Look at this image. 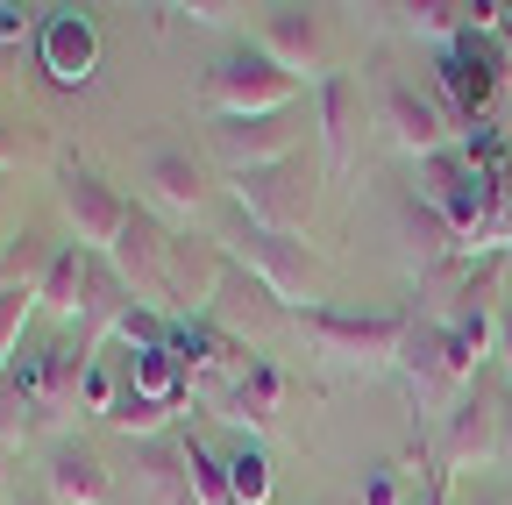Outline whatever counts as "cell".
<instances>
[{"label": "cell", "mask_w": 512, "mask_h": 505, "mask_svg": "<svg viewBox=\"0 0 512 505\" xmlns=\"http://www.w3.org/2000/svg\"><path fill=\"white\" fill-rule=\"evenodd\" d=\"M299 342L313 363L328 370H349V377H384L399 370L406 356V335H413V313H349V306H313L299 313Z\"/></svg>", "instance_id": "cell-1"}, {"label": "cell", "mask_w": 512, "mask_h": 505, "mask_svg": "<svg viewBox=\"0 0 512 505\" xmlns=\"http://www.w3.org/2000/svg\"><path fill=\"white\" fill-rule=\"evenodd\" d=\"M228 257H235L249 278H264V285H271V299H278L285 313L335 306V299H328V264H320L313 249H306V235H271V228L242 221V228L228 235Z\"/></svg>", "instance_id": "cell-2"}, {"label": "cell", "mask_w": 512, "mask_h": 505, "mask_svg": "<svg viewBox=\"0 0 512 505\" xmlns=\"http://www.w3.org/2000/svg\"><path fill=\"white\" fill-rule=\"evenodd\" d=\"M399 385L413 399V420H427V427H441L456 413V399L477 385V363L448 342V328L427 321L420 306H413V335H406V356H399Z\"/></svg>", "instance_id": "cell-3"}, {"label": "cell", "mask_w": 512, "mask_h": 505, "mask_svg": "<svg viewBox=\"0 0 512 505\" xmlns=\"http://www.w3.org/2000/svg\"><path fill=\"white\" fill-rule=\"evenodd\" d=\"M370 121L384 129V143H392V150H406V157H420V164L463 143L456 114H448L434 93H420L413 79L384 72V65H377V79H370Z\"/></svg>", "instance_id": "cell-4"}, {"label": "cell", "mask_w": 512, "mask_h": 505, "mask_svg": "<svg viewBox=\"0 0 512 505\" xmlns=\"http://www.w3.org/2000/svg\"><path fill=\"white\" fill-rule=\"evenodd\" d=\"M200 100H207L214 121H264V114H285V107L299 100V79H292L285 65H271V57L249 43V50H228L221 65L207 72Z\"/></svg>", "instance_id": "cell-5"}, {"label": "cell", "mask_w": 512, "mask_h": 505, "mask_svg": "<svg viewBox=\"0 0 512 505\" xmlns=\"http://www.w3.org/2000/svg\"><path fill=\"white\" fill-rule=\"evenodd\" d=\"M420 200H427L448 228H456L463 242H470V235L491 221V207H498V171L456 143V150H441V157L420 164Z\"/></svg>", "instance_id": "cell-6"}, {"label": "cell", "mask_w": 512, "mask_h": 505, "mask_svg": "<svg viewBox=\"0 0 512 505\" xmlns=\"http://www.w3.org/2000/svg\"><path fill=\"white\" fill-rule=\"evenodd\" d=\"M86 363L79 342L64 335L50 349H36L29 363H15V377L29 385V406H36V434H57V441H72V420L86 413Z\"/></svg>", "instance_id": "cell-7"}, {"label": "cell", "mask_w": 512, "mask_h": 505, "mask_svg": "<svg viewBox=\"0 0 512 505\" xmlns=\"http://www.w3.org/2000/svg\"><path fill=\"white\" fill-rule=\"evenodd\" d=\"M107 264L114 278L128 285V299H136L143 313H157V321H178V306H171V228L136 207V221H128V235L107 249Z\"/></svg>", "instance_id": "cell-8"}, {"label": "cell", "mask_w": 512, "mask_h": 505, "mask_svg": "<svg viewBox=\"0 0 512 505\" xmlns=\"http://www.w3.org/2000/svg\"><path fill=\"white\" fill-rule=\"evenodd\" d=\"M57 214H64V228H72V242L93 249V257H107V249L128 235V221H136V207L86 164H57Z\"/></svg>", "instance_id": "cell-9"}, {"label": "cell", "mask_w": 512, "mask_h": 505, "mask_svg": "<svg viewBox=\"0 0 512 505\" xmlns=\"http://www.w3.org/2000/svg\"><path fill=\"white\" fill-rule=\"evenodd\" d=\"M136 185H143L150 214H157L171 235H178V228H192V221L207 214V200H214V185H207L200 157L178 150V143H150V150L136 157Z\"/></svg>", "instance_id": "cell-10"}, {"label": "cell", "mask_w": 512, "mask_h": 505, "mask_svg": "<svg viewBox=\"0 0 512 505\" xmlns=\"http://www.w3.org/2000/svg\"><path fill=\"white\" fill-rule=\"evenodd\" d=\"M228 193H235L242 221L271 228V235H306V228H313V178H306L299 164L242 171V178H228Z\"/></svg>", "instance_id": "cell-11"}, {"label": "cell", "mask_w": 512, "mask_h": 505, "mask_svg": "<svg viewBox=\"0 0 512 505\" xmlns=\"http://www.w3.org/2000/svg\"><path fill=\"white\" fill-rule=\"evenodd\" d=\"M363 121H370V100L349 72H328L313 86V129H320V178H349L356 171V150H363Z\"/></svg>", "instance_id": "cell-12"}, {"label": "cell", "mask_w": 512, "mask_h": 505, "mask_svg": "<svg viewBox=\"0 0 512 505\" xmlns=\"http://www.w3.org/2000/svg\"><path fill=\"white\" fill-rule=\"evenodd\" d=\"M200 321H214L221 335H235L242 349H256V356H264V342H271L285 321H299V313H285V306L271 299V285H264V278H249V271L228 257V271H221V292H214V306L200 313Z\"/></svg>", "instance_id": "cell-13"}, {"label": "cell", "mask_w": 512, "mask_h": 505, "mask_svg": "<svg viewBox=\"0 0 512 505\" xmlns=\"http://www.w3.org/2000/svg\"><path fill=\"white\" fill-rule=\"evenodd\" d=\"M434 463L456 477V470H491L498 463V392L491 385H470L463 399H456V413H448L441 427H434Z\"/></svg>", "instance_id": "cell-14"}, {"label": "cell", "mask_w": 512, "mask_h": 505, "mask_svg": "<svg viewBox=\"0 0 512 505\" xmlns=\"http://www.w3.org/2000/svg\"><path fill=\"white\" fill-rule=\"evenodd\" d=\"M121 505H200L185 470V434H157V441H128V470H121Z\"/></svg>", "instance_id": "cell-15"}, {"label": "cell", "mask_w": 512, "mask_h": 505, "mask_svg": "<svg viewBox=\"0 0 512 505\" xmlns=\"http://www.w3.org/2000/svg\"><path fill=\"white\" fill-rule=\"evenodd\" d=\"M171 349L185 356V377H192V399L207 413L221 406V392L256 363V349H242L235 335H221L214 321H171Z\"/></svg>", "instance_id": "cell-16"}, {"label": "cell", "mask_w": 512, "mask_h": 505, "mask_svg": "<svg viewBox=\"0 0 512 505\" xmlns=\"http://www.w3.org/2000/svg\"><path fill=\"white\" fill-rule=\"evenodd\" d=\"M256 50H264L271 65H285L299 86H306V72L328 79V57H335L328 15H320V8H299V0H285V8H264V36H256Z\"/></svg>", "instance_id": "cell-17"}, {"label": "cell", "mask_w": 512, "mask_h": 505, "mask_svg": "<svg viewBox=\"0 0 512 505\" xmlns=\"http://www.w3.org/2000/svg\"><path fill=\"white\" fill-rule=\"evenodd\" d=\"M392 221H399V257H406V278H413V285H434L448 264L463 257V235L448 228L420 193H399V200H392Z\"/></svg>", "instance_id": "cell-18"}, {"label": "cell", "mask_w": 512, "mask_h": 505, "mask_svg": "<svg viewBox=\"0 0 512 505\" xmlns=\"http://www.w3.org/2000/svg\"><path fill=\"white\" fill-rule=\"evenodd\" d=\"M299 150V121L292 114H264V121H214V157L228 164V178L242 171H271V164H292Z\"/></svg>", "instance_id": "cell-19"}, {"label": "cell", "mask_w": 512, "mask_h": 505, "mask_svg": "<svg viewBox=\"0 0 512 505\" xmlns=\"http://www.w3.org/2000/svg\"><path fill=\"white\" fill-rule=\"evenodd\" d=\"M43 498H50V505H121V484H114V470L100 463L93 441H50Z\"/></svg>", "instance_id": "cell-20"}, {"label": "cell", "mask_w": 512, "mask_h": 505, "mask_svg": "<svg viewBox=\"0 0 512 505\" xmlns=\"http://www.w3.org/2000/svg\"><path fill=\"white\" fill-rule=\"evenodd\" d=\"M36 57H43V72H50L57 86H86L93 65H100V36H93V22H86L79 8H43V22H36Z\"/></svg>", "instance_id": "cell-21"}, {"label": "cell", "mask_w": 512, "mask_h": 505, "mask_svg": "<svg viewBox=\"0 0 512 505\" xmlns=\"http://www.w3.org/2000/svg\"><path fill=\"white\" fill-rule=\"evenodd\" d=\"M278 406H285V370L271 363V356H256L235 385L221 392V406H214V420H228L242 441H264L271 427H278Z\"/></svg>", "instance_id": "cell-22"}, {"label": "cell", "mask_w": 512, "mask_h": 505, "mask_svg": "<svg viewBox=\"0 0 512 505\" xmlns=\"http://www.w3.org/2000/svg\"><path fill=\"white\" fill-rule=\"evenodd\" d=\"M86 292H93V249H79V242L50 249V264L36 271V299L57 313L64 328H79V313H86Z\"/></svg>", "instance_id": "cell-23"}, {"label": "cell", "mask_w": 512, "mask_h": 505, "mask_svg": "<svg viewBox=\"0 0 512 505\" xmlns=\"http://www.w3.org/2000/svg\"><path fill=\"white\" fill-rule=\"evenodd\" d=\"M128 385H136L143 399H157V406H185L192 399V377H185V356L171 349V321H164V335L157 342H143L136 356H128Z\"/></svg>", "instance_id": "cell-24"}, {"label": "cell", "mask_w": 512, "mask_h": 505, "mask_svg": "<svg viewBox=\"0 0 512 505\" xmlns=\"http://www.w3.org/2000/svg\"><path fill=\"white\" fill-rule=\"evenodd\" d=\"M57 150H50V129L36 114H15V107H0V178L8 171H43Z\"/></svg>", "instance_id": "cell-25"}, {"label": "cell", "mask_w": 512, "mask_h": 505, "mask_svg": "<svg viewBox=\"0 0 512 505\" xmlns=\"http://www.w3.org/2000/svg\"><path fill=\"white\" fill-rule=\"evenodd\" d=\"M43 299H36V278H8L0 285V377L15 370V356H22V335H29V313H36Z\"/></svg>", "instance_id": "cell-26"}, {"label": "cell", "mask_w": 512, "mask_h": 505, "mask_svg": "<svg viewBox=\"0 0 512 505\" xmlns=\"http://www.w3.org/2000/svg\"><path fill=\"white\" fill-rule=\"evenodd\" d=\"M107 420L128 434V441H157V434H171V406H157V399H143L136 385H121L114 392V406H107Z\"/></svg>", "instance_id": "cell-27"}, {"label": "cell", "mask_w": 512, "mask_h": 505, "mask_svg": "<svg viewBox=\"0 0 512 505\" xmlns=\"http://www.w3.org/2000/svg\"><path fill=\"white\" fill-rule=\"evenodd\" d=\"M22 441H36V406H29V385L8 370L0 377V456H15Z\"/></svg>", "instance_id": "cell-28"}, {"label": "cell", "mask_w": 512, "mask_h": 505, "mask_svg": "<svg viewBox=\"0 0 512 505\" xmlns=\"http://www.w3.org/2000/svg\"><path fill=\"white\" fill-rule=\"evenodd\" d=\"M228 491H235V505H264L271 498V456L256 449V441H242L228 456Z\"/></svg>", "instance_id": "cell-29"}, {"label": "cell", "mask_w": 512, "mask_h": 505, "mask_svg": "<svg viewBox=\"0 0 512 505\" xmlns=\"http://www.w3.org/2000/svg\"><path fill=\"white\" fill-rule=\"evenodd\" d=\"M463 249H470V257H505V249H512V171H498V207H491V221Z\"/></svg>", "instance_id": "cell-30"}, {"label": "cell", "mask_w": 512, "mask_h": 505, "mask_svg": "<svg viewBox=\"0 0 512 505\" xmlns=\"http://www.w3.org/2000/svg\"><path fill=\"white\" fill-rule=\"evenodd\" d=\"M363 505H413V484L399 463H370L363 470Z\"/></svg>", "instance_id": "cell-31"}, {"label": "cell", "mask_w": 512, "mask_h": 505, "mask_svg": "<svg viewBox=\"0 0 512 505\" xmlns=\"http://www.w3.org/2000/svg\"><path fill=\"white\" fill-rule=\"evenodd\" d=\"M448 491H456V484H448V470L434 463V449L420 456V484H413V505H448Z\"/></svg>", "instance_id": "cell-32"}, {"label": "cell", "mask_w": 512, "mask_h": 505, "mask_svg": "<svg viewBox=\"0 0 512 505\" xmlns=\"http://www.w3.org/2000/svg\"><path fill=\"white\" fill-rule=\"evenodd\" d=\"M178 15H192L200 29H235L249 8H228V0H192V8H178Z\"/></svg>", "instance_id": "cell-33"}, {"label": "cell", "mask_w": 512, "mask_h": 505, "mask_svg": "<svg viewBox=\"0 0 512 505\" xmlns=\"http://www.w3.org/2000/svg\"><path fill=\"white\" fill-rule=\"evenodd\" d=\"M29 29V8H15V0H0V50H15Z\"/></svg>", "instance_id": "cell-34"}, {"label": "cell", "mask_w": 512, "mask_h": 505, "mask_svg": "<svg viewBox=\"0 0 512 505\" xmlns=\"http://www.w3.org/2000/svg\"><path fill=\"white\" fill-rule=\"evenodd\" d=\"M498 463L512 470V385H498Z\"/></svg>", "instance_id": "cell-35"}, {"label": "cell", "mask_w": 512, "mask_h": 505, "mask_svg": "<svg viewBox=\"0 0 512 505\" xmlns=\"http://www.w3.org/2000/svg\"><path fill=\"white\" fill-rule=\"evenodd\" d=\"M498 356H505V385H512V313H498Z\"/></svg>", "instance_id": "cell-36"}, {"label": "cell", "mask_w": 512, "mask_h": 505, "mask_svg": "<svg viewBox=\"0 0 512 505\" xmlns=\"http://www.w3.org/2000/svg\"><path fill=\"white\" fill-rule=\"evenodd\" d=\"M448 505H512V498H498V491H463L456 498V491H448Z\"/></svg>", "instance_id": "cell-37"}, {"label": "cell", "mask_w": 512, "mask_h": 505, "mask_svg": "<svg viewBox=\"0 0 512 505\" xmlns=\"http://www.w3.org/2000/svg\"><path fill=\"white\" fill-rule=\"evenodd\" d=\"M498 36H505V43H512V8H498Z\"/></svg>", "instance_id": "cell-38"}, {"label": "cell", "mask_w": 512, "mask_h": 505, "mask_svg": "<svg viewBox=\"0 0 512 505\" xmlns=\"http://www.w3.org/2000/svg\"><path fill=\"white\" fill-rule=\"evenodd\" d=\"M8 463H15V456H0V498H8Z\"/></svg>", "instance_id": "cell-39"}, {"label": "cell", "mask_w": 512, "mask_h": 505, "mask_svg": "<svg viewBox=\"0 0 512 505\" xmlns=\"http://www.w3.org/2000/svg\"><path fill=\"white\" fill-rule=\"evenodd\" d=\"M15 505H50V498H15Z\"/></svg>", "instance_id": "cell-40"}]
</instances>
